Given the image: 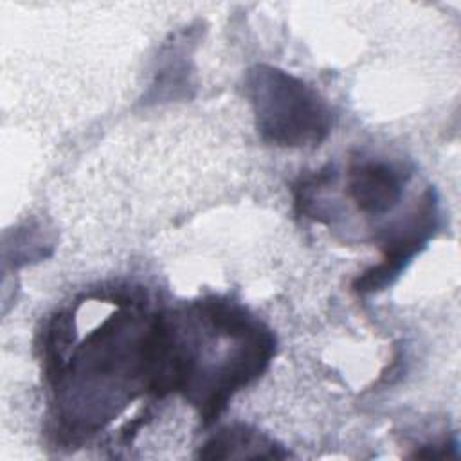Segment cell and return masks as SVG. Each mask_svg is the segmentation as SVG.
Wrapping results in <instances>:
<instances>
[{"label": "cell", "instance_id": "obj_1", "mask_svg": "<svg viewBox=\"0 0 461 461\" xmlns=\"http://www.w3.org/2000/svg\"><path fill=\"white\" fill-rule=\"evenodd\" d=\"M151 315L130 299L101 322L49 382L56 393L59 434L76 441L112 421L137 394L148 393Z\"/></svg>", "mask_w": 461, "mask_h": 461}, {"label": "cell", "instance_id": "obj_2", "mask_svg": "<svg viewBox=\"0 0 461 461\" xmlns=\"http://www.w3.org/2000/svg\"><path fill=\"white\" fill-rule=\"evenodd\" d=\"M259 137L281 148L319 146L331 131V110L321 94L294 74L254 65L245 77Z\"/></svg>", "mask_w": 461, "mask_h": 461}, {"label": "cell", "instance_id": "obj_3", "mask_svg": "<svg viewBox=\"0 0 461 461\" xmlns=\"http://www.w3.org/2000/svg\"><path fill=\"white\" fill-rule=\"evenodd\" d=\"M439 229V198L434 187H427L416 205L382 234V259L364 270L351 283L358 294H373L387 288L407 265L427 247Z\"/></svg>", "mask_w": 461, "mask_h": 461}, {"label": "cell", "instance_id": "obj_4", "mask_svg": "<svg viewBox=\"0 0 461 461\" xmlns=\"http://www.w3.org/2000/svg\"><path fill=\"white\" fill-rule=\"evenodd\" d=\"M409 178L411 171L400 162L385 158L355 160L348 173V194L364 214H385L398 205Z\"/></svg>", "mask_w": 461, "mask_h": 461}, {"label": "cell", "instance_id": "obj_5", "mask_svg": "<svg viewBox=\"0 0 461 461\" xmlns=\"http://www.w3.org/2000/svg\"><path fill=\"white\" fill-rule=\"evenodd\" d=\"M288 456L290 454L274 439L243 423L221 427L200 447L198 452V457L202 459H283Z\"/></svg>", "mask_w": 461, "mask_h": 461}, {"label": "cell", "instance_id": "obj_6", "mask_svg": "<svg viewBox=\"0 0 461 461\" xmlns=\"http://www.w3.org/2000/svg\"><path fill=\"white\" fill-rule=\"evenodd\" d=\"M173 59L166 61L164 67L157 72L155 85L151 86V94H155V101L160 97H176L180 92L185 95V88L189 86V72H187V52L182 45H173L169 49Z\"/></svg>", "mask_w": 461, "mask_h": 461}]
</instances>
